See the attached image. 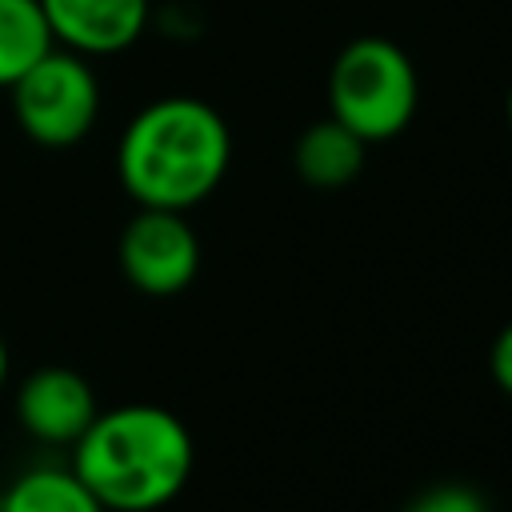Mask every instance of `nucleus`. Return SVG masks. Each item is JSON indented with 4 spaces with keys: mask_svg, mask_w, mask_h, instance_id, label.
<instances>
[{
    "mask_svg": "<svg viewBox=\"0 0 512 512\" xmlns=\"http://www.w3.org/2000/svg\"><path fill=\"white\" fill-rule=\"evenodd\" d=\"M232 160L224 116L196 96H164L144 104L116 148L124 192L140 208L188 212L208 200Z\"/></svg>",
    "mask_w": 512,
    "mask_h": 512,
    "instance_id": "obj_1",
    "label": "nucleus"
},
{
    "mask_svg": "<svg viewBox=\"0 0 512 512\" xmlns=\"http://www.w3.org/2000/svg\"><path fill=\"white\" fill-rule=\"evenodd\" d=\"M196 464L192 432L160 404H120L72 444V472L108 512H152L180 496Z\"/></svg>",
    "mask_w": 512,
    "mask_h": 512,
    "instance_id": "obj_2",
    "label": "nucleus"
},
{
    "mask_svg": "<svg viewBox=\"0 0 512 512\" xmlns=\"http://www.w3.org/2000/svg\"><path fill=\"white\" fill-rule=\"evenodd\" d=\"M420 104L412 56L388 36L348 40L328 72V108L364 144L400 136Z\"/></svg>",
    "mask_w": 512,
    "mask_h": 512,
    "instance_id": "obj_3",
    "label": "nucleus"
},
{
    "mask_svg": "<svg viewBox=\"0 0 512 512\" xmlns=\"http://www.w3.org/2000/svg\"><path fill=\"white\" fill-rule=\"evenodd\" d=\"M8 92L20 132L40 148L80 144L100 112V84L88 68V56L60 44L48 48Z\"/></svg>",
    "mask_w": 512,
    "mask_h": 512,
    "instance_id": "obj_4",
    "label": "nucleus"
},
{
    "mask_svg": "<svg viewBox=\"0 0 512 512\" xmlns=\"http://www.w3.org/2000/svg\"><path fill=\"white\" fill-rule=\"evenodd\" d=\"M120 268L144 296H176L200 272V240L184 212L140 208L120 232Z\"/></svg>",
    "mask_w": 512,
    "mask_h": 512,
    "instance_id": "obj_5",
    "label": "nucleus"
},
{
    "mask_svg": "<svg viewBox=\"0 0 512 512\" xmlns=\"http://www.w3.org/2000/svg\"><path fill=\"white\" fill-rule=\"evenodd\" d=\"M96 412H100L96 392L76 368L48 364L20 380L16 420L40 444H76L80 432L96 420Z\"/></svg>",
    "mask_w": 512,
    "mask_h": 512,
    "instance_id": "obj_6",
    "label": "nucleus"
},
{
    "mask_svg": "<svg viewBox=\"0 0 512 512\" xmlns=\"http://www.w3.org/2000/svg\"><path fill=\"white\" fill-rule=\"evenodd\" d=\"M48 32L80 56H116L148 28V0H40Z\"/></svg>",
    "mask_w": 512,
    "mask_h": 512,
    "instance_id": "obj_7",
    "label": "nucleus"
},
{
    "mask_svg": "<svg viewBox=\"0 0 512 512\" xmlns=\"http://www.w3.org/2000/svg\"><path fill=\"white\" fill-rule=\"evenodd\" d=\"M364 152H368V144L352 128H344L336 116H328L300 132V140L292 148V168L308 188L332 192L360 176Z\"/></svg>",
    "mask_w": 512,
    "mask_h": 512,
    "instance_id": "obj_8",
    "label": "nucleus"
},
{
    "mask_svg": "<svg viewBox=\"0 0 512 512\" xmlns=\"http://www.w3.org/2000/svg\"><path fill=\"white\" fill-rule=\"evenodd\" d=\"M0 512H108L72 468H28L0 492Z\"/></svg>",
    "mask_w": 512,
    "mask_h": 512,
    "instance_id": "obj_9",
    "label": "nucleus"
},
{
    "mask_svg": "<svg viewBox=\"0 0 512 512\" xmlns=\"http://www.w3.org/2000/svg\"><path fill=\"white\" fill-rule=\"evenodd\" d=\"M48 48H56L40 0H0V88H12Z\"/></svg>",
    "mask_w": 512,
    "mask_h": 512,
    "instance_id": "obj_10",
    "label": "nucleus"
},
{
    "mask_svg": "<svg viewBox=\"0 0 512 512\" xmlns=\"http://www.w3.org/2000/svg\"><path fill=\"white\" fill-rule=\"evenodd\" d=\"M404 512H488V504H484V496L476 488L444 480V484H432V488L416 492L404 504Z\"/></svg>",
    "mask_w": 512,
    "mask_h": 512,
    "instance_id": "obj_11",
    "label": "nucleus"
},
{
    "mask_svg": "<svg viewBox=\"0 0 512 512\" xmlns=\"http://www.w3.org/2000/svg\"><path fill=\"white\" fill-rule=\"evenodd\" d=\"M488 368H492V380L500 384V392H504V396H512V324H508V328H500V336L492 340Z\"/></svg>",
    "mask_w": 512,
    "mask_h": 512,
    "instance_id": "obj_12",
    "label": "nucleus"
},
{
    "mask_svg": "<svg viewBox=\"0 0 512 512\" xmlns=\"http://www.w3.org/2000/svg\"><path fill=\"white\" fill-rule=\"evenodd\" d=\"M4 380H8V344L0 336V388H4Z\"/></svg>",
    "mask_w": 512,
    "mask_h": 512,
    "instance_id": "obj_13",
    "label": "nucleus"
},
{
    "mask_svg": "<svg viewBox=\"0 0 512 512\" xmlns=\"http://www.w3.org/2000/svg\"><path fill=\"white\" fill-rule=\"evenodd\" d=\"M504 112H508V128H512V88H508V100H504Z\"/></svg>",
    "mask_w": 512,
    "mask_h": 512,
    "instance_id": "obj_14",
    "label": "nucleus"
}]
</instances>
